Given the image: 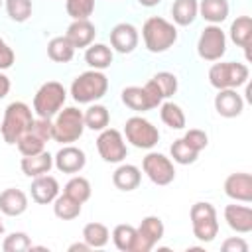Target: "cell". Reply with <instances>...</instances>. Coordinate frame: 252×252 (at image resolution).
<instances>
[{
  "label": "cell",
  "instance_id": "cell-1",
  "mask_svg": "<svg viewBox=\"0 0 252 252\" xmlns=\"http://www.w3.org/2000/svg\"><path fill=\"white\" fill-rule=\"evenodd\" d=\"M142 37L150 53H163L177 41V28L161 16H152L142 26Z\"/></svg>",
  "mask_w": 252,
  "mask_h": 252
},
{
  "label": "cell",
  "instance_id": "cell-2",
  "mask_svg": "<svg viewBox=\"0 0 252 252\" xmlns=\"http://www.w3.org/2000/svg\"><path fill=\"white\" fill-rule=\"evenodd\" d=\"M108 91V79L102 71L89 69L71 83V96L79 104H91L102 98Z\"/></svg>",
  "mask_w": 252,
  "mask_h": 252
},
{
  "label": "cell",
  "instance_id": "cell-3",
  "mask_svg": "<svg viewBox=\"0 0 252 252\" xmlns=\"http://www.w3.org/2000/svg\"><path fill=\"white\" fill-rule=\"evenodd\" d=\"M32 122H33V114L26 102H22V100L10 102L4 110L2 124H0V134H2L4 142L16 144L18 138L32 126Z\"/></svg>",
  "mask_w": 252,
  "mask_h": 252
},
{
  "label": "cell",
  "instance_id": "cell-4",
  "mask_svg": "<svg viewBox=\"0 0 252 252\" xmlns=\"http://www.w3.org/2000/svg\"><path fill=\"white\" fill-rule=\"evenodd\" d=\"M85 132V118H83V110H79L77 106H67L61 108L55 114L53 120V140L59 144H73L77 142Z\"/></svg>",
  "mask_w": 252,
  "mask_h": 252
},
{
  "label": "cell",
  "instance_id": "cell-5",
  "mask_svg": "<svg viewBox=\"0 0 252 252\" xmlns=\"http://www.w3.org/2000/svg\"><path fill=\"white\" fill-rule=\"evenodd\" d=\"M248 67L238 61H220L213 63L209 69V83L220 91V89H238L246 85L248 81Z\"/></svg>",
  "mask_w": 252,
  "mask_h": 252
},
{
  "label": "cell",
  "instance_id": "cell-6",
  "mask_svg": "<svg viewBox=\"0 0 252 252\" xmlns=\"http://www.w3.org/2000/svg\"><path fill=\"white\" fill-rule=\"evenodd\" d=\"M65 98H67L65 87L57 81H47L37 89L33 96V112L39 118H53L63 108Z\"/></svg>",
  "mask_w": 252,
  "mask_h": 252
},
{
  "label": "cell",
  "instance_id": "cell-7",
  "mask_svg": "<svg viewBox=\"0 0 252 252\" xmlns=\"http://www.w3.org/2000/svg\"><path fill=\"white\" fill-rule=\"evenodd\" d=\"M189 219H191L193 234L197 240L201 242L215 240V236L219 234V220H217V211L211 203L207 201L195 203L189 211Z\"/></svg>",
  "mask_w": 252,
  "mask_h": 252
},
{
  "label": "cell",
  "instance_id": "cell-8",
  "mask_svg": "<svg viewBox=\"0 0 252 252\" xmlns=\"http://www.w3.org/2000/svg\"><path fill=\"white\" fill-rule=\"evenodd\" d=\"M124 136L134 148H140V150H152L159 142L158 128L150 120H146L142 116H132V118L126 120Z\"/></svg>",
  "mask_w": 252,
  "mask_h": 252
},
{
  "label": "cell",
  "instance_id": "cell-9",
  "mask_svg": "<svg viewBox=\"0 0 252 252\" xmlns=\"http://www.w3.org/2000/svg\"><path fill=\"white\" fill-rule=\"evenodd\" d=\"M197 53L205 61H220V57L226 53V35L220 26L209 24L201 32L197 39Z\"/></svg>",
  "mask_w": 252,
  "mask_h": 252
},
{
  "label": "cell",
  "instance_id": "cell-10",
  "mask_svg": "<svg viewBox=\"0 0 252 252\" xmlns=\"http://www.w3.org/2000/svg\"><path fill=\"white\" fill-rule=\"evenodd\" d=\"M96 150H98V156L108 163H122L128 154L124 136L116 128L100 130V134L96 138Z\"/></svg>",
  "mask_w": 252,
  "mask_h": 252
},
{
  "label": "cell",
  "instance_id": "cell-11",
  "mask_svg": "<svg viewBox=\"0 0 252 252\" xmlns=\"http://www.w3.org/2000/svg\"><path fill=\"white\" fill-rule=\"evenodd\" d=\"M142 169L148 175V179L156 185H169L175 179V167L173 161L169 158H165L163 154L158 152H150L144 159H142Z\"/></svg>",
  "mask_w": 252,
  "mask_h": 252
},
{
  "label": "cell",
  "instance_id": "cell-12",
  "mask_svg": "<svg viewBox=\"0 0 252 252\" xmlns=\"http://www.w3.org/2000/svg\"><path fill=\"white\" fill-rule=\"evenodd\" d=\"M163 232H165V226L159 217H154V215L144 217L140 226L136 228V242L132 252H150L163 238Z\"/></svg>",
  "mask_w": 252,
  "mask_h": 252
},
{
  "label": "cell",
  "instance_id": "cell-13",
  "mask_svg": "<svg viewBox=\"0 0 252 252\" xmlns=\"http://www.w3.org/2000/svg\"><path fill=\"white\" fill-rule=\"evenodd\" d=\"M87 163V156L81 148L73 144H65L55 156H53V165L61 173H79Z\"/></svg>",
  "mask_w": 252,
  "mask_h": 252
},
{
  "label": "cell",
  "instance_id": "cell-14",
  "mask_svg": "<svg viewBox=\"0 0 252 252\" xmlns=\"http://www.w3.org/2000/svg\"><path fill=\"white\" fill-rule=\"evenodd\" d=\"M224 193L238 203H252V175L246 171L230 173L224 179Z\"/></svg>",
  "mask_w": 252,
  "mask_h": 252
},
{
  "label": "cell",
  "instance_id": "cell-15",
  "mask_svg": "<svg viewBox=\"0 0 252 252\" xmlns=\"http://www.w3.org/2000/svg\"><path fill=\"white\" fill-rule=\"evenodd\" d=\"M138 39H140L138 30L128 22H120L110 30V45L114 51L122 55L132 53L138 47Z\"/></svg>",
  "mask_w": 252,
  "mask_h": 252
},
{
  "label": "cell",
  "instance_id": "cell-16",
  "mask_svg": "<svg viewBox=\"0 0 252 252\" xmlns=\"http://www.w3.org/2000/svg\"><path fill=\"white\" fill-rule=\"evenodd\" d=\"M215 110L222 118H236L244 110V98L236 93V89H220L215 96Z\"/></svg>",
  "mask_w": 252,
  "mask_h": 252
},
{
  "label": "cell",
  "instance_id": "cell-17",
  "mask_svg": "<svg viewBox=\"0 0 252 252\" xmlns=\"http://www.w3.org/2000/svg\"><path fill=\"white\" fill-rule=\"evenodd\" d=\"M94 35H96V28L91 20H73L65 32V37L73 43L75 49L89 47L94 41Z\"/></svg>",
  "mask_w": 252,
  "mask_h": 252
},
{
  "label": "cell",
  "instance_id": "cell-18",
  "mask_svg": "<svg viewBox=\"0 0 252 252\" xmlns=\"http://www.w3.org/2000/svg\"><path fill=\"white\" fill-rule=\"evenodd\" d=\"M30 193H32V199L37 205H49L59 195V183L53 175H47V173L39 175V177H33Z\"/></svg>",
  "mask_w": 252,
  "mask_h": 252
},
{
  "label": "cell",
  "instance_id": "cell-19",
  "mask_svg": "<svg viewBox=\"0 0 252 252\" xmlns=\"http://www.w3.org/2000/svg\"><path fill=\"white\" fill-rule=\"evenodd\" d=\"M224 220L226 224L238 232V234H248L252 230V209L248 205H226L224 207Z\"/></svg>",
  "mask_w": 252,
  "mask_h": 252
},
{
  "label": "cell",
  "instance_id": "cell-20",
  "mask_svg": "<svg viewBox=\"0 0 252 252\" xmlns=\"http://www.w3.org/2000/svg\"><path fill=\"white\" fill-rule=\"evenodd\" d=\"M28 209V195L22 189L8 187L0 193V213L6 217H20Z\"/></svg>",
  "mask_w": 252,
  "mask_h": 252
},
{
  "label": "cell",
  "instance_id": "cell-21",
  "mask_svg": "<svg viewBox=\"0 0 252 252\" xmlns=\"http://www.w3.org/2000/svg\"><path fill=\"white\" fill-rule=\"evenodd\" d=\"M142 171L132 163H120L112 173V183L120 191H134L140 187Z\"/></svg>",
  "mask_w": 252,
  "mask_h": 252
},
{
  "label": "cell",
  "instance_id": "cell-22",
  "mask_svg": "<svg viewBox=\"0 0 252 252\" xmlns=\"http://www.w3.org/2000/svg\"><path fill=\"white\" fill-rule=\"evenodd\" d=\"M20 167H22V171L28 177L45 175L53 167V156L49 152H45V150L39 152V154H35V156H24L22 161H20Z\"/></svg>",
  "mask_w": 252,
  "mask_h": 252
},
{
  "label": "cell",
  "instance_id": "cell-23",
  "mask_svg": "<svg viewBox=\"0 0 252 252\" xmlns=\"http://www.w3.org/2000/svg\"><path fill=\"white\" fill-rule=\"evenodd\" d=\"M112 47L104 45V43H91L85 51V61L91 69H96V71H104L112 65Z\"/></svg>",
  "mask_w": 252,
  "mask_h": 252
},
{
  "label": "cell",
  "instance_id": "cell-24",
  "mask_svg": "<svg viewBox=\"0 0 252 252\" xmlns=\"http://www.w3.org/2000/svg\"><path fill=\"white\" fill-rule=\"evenodd\" d=\"M228 0H201L199 2V16L209 24H222L228 18Z\"/></svg>",
  "mask_w": 252,
  "mask_h": 252
},
{
  "label": "cell",
  "instance_id": "cell-25",
  "mask_svg": "<svg viewBox=\"0 0 252 252\" xmlns=\"http://www.w3.org/2000/svg\"><path fill=\"white\" fill-rule=\"evenodd\" d=\"M122 102L130 110H136V112H146V110L154 108V102H152L150 94L146 93V89L144 87H136V85L122 89Z\"/></svg>",
  "mask_w": 252,
  "mask_h": 252
},
{
  "label": "cell",
  "instance_id": "cell-26",
  "mask_svg": "<svg viewBox=\"0 0 252 252\" xmlns=\"http://www.w3.org/2000/svg\"><path fill=\"white\" fill-rule=\"evenodd\" d=\"M199 16V0H173L171 18L177 26H191Z\"/></svg>",
  "mask_w": 252,
  "mask_h": 252
},
{
  "label": "cell",
  "instance_id": "cell-27",
  "mask_svg": "<svg viewBox=\"0 0 252 252\" xmlns=\"http://www.w3.org/2000/svg\"><path fill=\"white\" fill-rule=\"evenodd\" d=\"M228 33H230V39L248 53V47H250V41H252V20H250V16H238L230 24Z\"/></svg>",
  "mask_w": 252,
  "mask_h": 252
},
{
  "label": "cell",
  "instance_id": "cell-28",
  "mask_svg": "<svg viewBox=\"0 0 252 252\" xmlns=\"http://www.w3.org/2000/svg\"><path fill=\"white\" fill-rule=\"evenodd\" d=\"M75 55V47L73 43L65 37V35H57L51 37L47 43V57L55 63H69Z\"/></svg>",
  "mask_w": 252,
  "mask_h": 252
},
{
  "label": "cell",
  "instance_id": "cell-29",
  "mask_svg": "<svg viewBox=\"0 0 252 252\" xmlns=\"http://www.w3.org/2000/svg\"><path fill=\"white\" fill-rule=\"evenodd\" d=\"M83 118H85V128L100 132V130L108 128L110 112H108V108L102 106V104H91V106L83 112Z\"/></svg>",
  "mask_w": 252,
  "mask_h": 252
},
{
  "label": "cell",
  "instance_id": "cell-30",
  "mask_svg": "<svg viewBox=\"0 0 252 252\" xmlns=\"http://www.w3.org/2000/svg\"><path fill=\"white\" fill-rule=\"evenodd\" d=\"M159 118H161V122L165 126H169L173 130L185 128V122H187L185 120V112L181 110V106L171 102V100H163L159 104Z\"/></svg>",
  "mask_w": 252,
  "mask_h": 252
},
{
  "label": "cell",
  "instance_id": "cell-31",
  "mask_svg": "<svg viewBox=\"0 0 252 252\" xmlns=\"http://www.w3.org/2000/svg\"><path fill=\"white\" fill-rule=\"evenodd\" d=\"M53 213L61 220H73V219H77L81 215V203L75 201L73 197L65 195V193L57 195L55 201H53Z\"/></svg>",
  "mask_w": 252,
  "mask_h": 252
},
{
  "label": "cell",
  "instance_id": "cell-32",
  "mask_svg": "<svg viewBox=\"0 0 252 252\" xmlns=\"http://www.w3.org/2000/svg\"><path fill=\"white\" fill-rule=\"evenodd\" d=\"M150 85L158 91V94L161 96V100H167L169 96H173L177 93V77L169 71H159L150 79Z\"/></svg>",
  "mask_w": 252,
  "mask_h": 252
},
{
  "label": "cell",
  "instance_id": "cell-33",
  "mask_svg": "<svg viewBox=\"0 0 252 252\" xmlns=\"http://www.w3.org/2000/svg\"><path fill=\"white\" fill-rule=\"evenodd\" d=\"M63 193L69 195V197H73L75 201H79V203L83 205V203H87V201L91 199L93 189H91V183H89L87 177H83V175H75V177H71V179L65 183Z\"/></svg>",
  "mask_w": 252,
  "mask_h": 252
},
{
  "label": "cell",
  "instance_id": "cell-34",
  "mask_svg": "<svg viewBox=\"0 0 252 252\" xmlns=\"http://www.w3.org/2000/svg\"><path fill=\"white\" fill-rule=\"evenodd\" d=\"M108 238H110V230L102 222H89L83 228V240L91 248H102V246H106Z\"/></svg>",
  "mask_w": 252,
  "mask_h": 252
},
{
  "label": "cell",
  "instance_id": "cell-35",
  "mask_svg": "<svg viewBox=\"0 0 252 252\" xmlns=\"http://www.w3.org/2000/svg\"><path fill=\"white\" fill-rule=\"evenodd\" d=\"M112 242L120 252H132L136 242V228L132 224H116L112 230Z\"/></svg>",
  "mask_w": 252,
  "mask_h": 252
},
{
  "label": "cell",
  "instance_id": "cell-36",
  "mask_svg": "<svg viewBox=\"0 0 252 252\" xmlns=\"http://www.w3.org/2000/svg\"><path fill=\"white\" fill-rule=\"evenodd\" d=\"M169 154H171L173 161H175V163H179V165L195 163V161H197V158H199V152H195L193 148H189V146L185 144V140H183V138H179V140H175V142L171 144Z\"/></svg>",
  "mask_w": 252,
  "mask_h": 252
},
{
  "label": "cell",
  "instance_id": "cell-37",
  "mask_svg": "<svg viewBox=\"0 0 252 252\" xmlns=\"http://www.w3.org/2000/svg\"><path fill=\"white\" fill-rule=\"evenodd\" d=\"M16 146H18V150H20L22 156H35V154H39V152L45 150V142L41 138H37L35 134H32L30 130H26L18 138Z\"/></svg>",
  "mask_w": 252,
  "mask_h": 252
},
{
  "label": "cell",
  "instance_id": "cell-38",
  "mask_svg": "<svg viewBox=\"0 0 252 252\" xmlns=\"http://www.w3.org/2000/svg\"><path fill=\"white\" fill-rule=\"evenodd\" d=\"M8 18L12 22H26L32 16V0H4Z\"/></svg>",
  "mask_w": 252,
  "mask_h": 252
},
{
  "label": "cell",
  "instance_id": "cell-39",
  "mask_svg": "<svg viewBox=\"0 0 252 252\" xmlns=\"http://www.w3.org/2000/svg\"><path fill=\"white\" fill-rule=\"evenodd\" d=\"M65 10L73 20H89L94 12V0H65Z\"/></svg>",
  "mask_w": 252,
  "mask_h": 252
},
{
  "label": "cell",
  "instance_id": "cell-40",
  "mask_svg": "<svg viewBox=\"0 0 252 252\" xmlns=\"http://www.w3.org/2000/svg\"><path fill=\"white\" fill-rule=\"evenodd\" d=\"M32 240L26 232H12L2 240V250L4 252H26L30 250Z\"/></svg>",
  "mask_w": 252,
  "mask_h": 252
},
{
  "label": "cell",
  "instance_id": "cell-41",
  "mask_svg": "<svg viewBox=\"0 0 252 252\" xmlns=\"http://www.w3.org/2000/svg\"><path fill=\"white\" fill-rule=\"evenodd\" d=\"M183 140H185V144H187L189 148H193L195 152L205 150L207 144H209V136H207V132H203V130H199V128H191V130H187L185 136H183Z\"/></svg>",
  "mask_w": 252,
  "mask_h": 252
},
{
  "label": "cell",
  "instance_id": "cell-42",
  "mask_svg": "<svg viewBox=\"0 0 252 252\" xmlns=\"http://www.w3.org/2000/svg\"><path fill=\"white\" fill-rule=\"evenodd\" d=\"M16 61V55H14V49L0 37V71L4 69H10Z\"/></svg>",
  "mask_w": 252,
  "mask_h": 252
},
{
  "label": "cell",
  "instance_id": "cell-43",
  "mask_svg": "<svg viewBox=\"0 0 252 252\" xmlns=\"http://www.w3.org/2000/svg\"><path fill=\"white\" fill-rule=\"evenodd\" d=\"M220 250H222V252H248V244H246V240L240 238V236H230V238H226V240L222 242Z\"/></svg>",
  "mask_w": 252,
  "mask_h": 252
},
{
  "label": "cell",
  "instance_id": "cell-44",
  "mask_svg": "<svg viewBox=\"0 0 252 252\" xmlns=\"http://www.w3.org/2000/svg\"><path fill=\"white\" fill-rule=\"evenodd\" d=\"M10 79H8V75H4V73H0V98H4L8 93H10Z\"/></svg>",
  "mask_w": 252,
  "mask_h": 252
},
{
  "label": "cell",
  "instance_id": "cell-45",
  "mask_svg": "<svg viewBox=\"0 0 252 252\" xmlns=\"http://www.w3.org/2000/svg\"><path fill=\"white\" fill-rule=\"evenodd\" d=\"M77 250H79V252H89L91 246H89L85 240H83V242H73V244L69 246V252H77Z\"/></svg>",
  "mask_w": 252,
  "mask_h": 252
},
{
  "label": "cell",
  "instance_id": "cell-46",
  "mask_svg": "<svg viewBox=\"0 0 252 252\" xmlns=\"http://www.w3.org/2000/svg\"><path fill=\"white\" fill-rule=\"evenodd\" d=\"M161 0H138V4L140 6H144V8H154V6H158Z\"/></svg>",
  "mask_w": 252,
  "mask_h": 252
},
{
  "label": "cell",
  "instance_id": "cell-47",
  "mask_svg": "<svg viewBox=\"0 0 252 252\" xmlns=\"http://www.w3.org/2000/svg\"><path fill=\"white\" fill-rule=\"evenodd\" d=\"M6 232V224H4V219H2V213H0V236Z\"/></svg>",
  "mask_w": 252,
  "mask_h": 252
},
{
  "label": "cell",
  "instance_id": "cell-48",
  "mask_svg": "<svg viewBox=\"0 0 252 252\" xmlns=\"http://www.w3.org/2000/svg\"><path fill=\"white\" fill-rule=\"evenodd\" d=\"M0 8H2V0H0Z\"/></svg>",
  "mask_w": 252,
  "mask_h": 252
}]
</instances>
